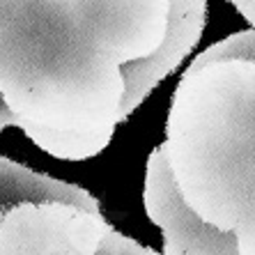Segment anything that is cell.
Returning a JSON list of instances; mask_svg holds the SVG:
<instances>
[{
    "mask_svg": "<svg viewBox=\"0 0 255 255\" xmlns=\"http://www.w3.org/2000/svg\"><path fill=\"white\" fill-rule=\"evenodd\" d=\"M97 255H161L156 251L147 249V246H140L133 239L120 235V232H111L99 246V253Z\"/></svg>",
    "mask_w": 255,
    "mask_h": 255,
    "instance_id": "7",
    "label": "cell"
},
{
    "mask_svg": "<svg viewBox=\"0 0 255 255\" xmlns=\"http://www.w3.org/2000/svg\"><path fill=\"white\" fill-rule=\"evenodd\" d=\"M235 9L255 28V0H235Z\"/></svg>",
    "mask_w": 255,
    "mask_h": 255,
    "instance_id": "8",
    "label": "cell"
},
{
    "mask_svg": "<svg viewBox=\"0 0 255 255\" xmlns=\"http://www.w3.org/2000/svg\"><path fill=\"white\" fill-rule=\"evenodd\" d=\"M145 212L163 232V255H242L239 237L202 221L184 202L168 159V145L147 156L145 170Z\"/></svg>",
    "mask_w": 255,
    "mask_h": 255,
    "instance_id": "3",
    "label": "cell"
},
{
    "mask_svg": "<svg viewBox=\"0 0 255 255\" xmlns=\"http://www.w3.org/2000/svg\"><path fill=\"white\" fill-rule=\"evenodd\" d=\"M113 232L101 212L65 202L0 207V255H97Z\"/></svg>",
    "mask_w": 255,
    "mask_h": 255,
    "instance_id": "2",
    "label": "cell"
},
{
    "mask_svg": "<svg viewBox=\"0 0 255 255\" xmlns=\"http://www.w3.org/2000/svg\"><path fill=\"white\" fill-rule=\"evenodd\" d=\"M5 127H16V118L7 111L5 104H2V99H0V131L5 129Z\"/></svg>",
    "mask_w": 255,
    "mask_h": 255,
    "instance_id": "9",
    "label": "cell"
},
{
    "mask_svg": "<svg viewBox=\"0 0 255 255\" xmlns=\"http://www.w3.org/2000/svg\"><path fill=\"white\" fill-rule=\"evenodd\" d=\"M168 28L161 46L152 55L122 67L125 97L120 104V125L129 118L142 101L152 95V90L170 76L184 58L193 51L202 37L207 23V2L205 0H168Z\"/></svg>",
    "mask_w": 255,
    "mask_h": 255,
    "instance_id": "4",
    "label": "cell"
},
{
    "mask_svg": "<svg viewBox=\"0 0 255 255\" xmlns=\"http://www.w3.org/2000/svg\"><path fill=\"white\" fill-rule=\"evenodd\" d=\"M21 202H65L88 212H101L99 200L90 191L0 156V207H12Z\"/></svg>",
    "mask_w": 255,
    "mask_h": 255,
    "instance_id": "5",
    "label": "cell"
},
{
    "mask_svg": "<svg viewBox=\"0 0 255 255\" xmlns=\"http://www.w3.org/2000/svg\"><path fill=\"white\" fill-rule=\"evenodd\" d=\"M223 62H253L255 65V30H242L230 35L228 39L212 44L191 62L186 74L193 76L196 71L207 69L212 65H223Z\"/></svg>",
    "mask_w": 255,
    "mask_h": 255,
    "instance_id": "6",
    "label": "cell"
},
{
    "mask_svg": "<svg viewBox=\"0 0 255 255\" xmlns=\"http://www.w3.org/2000/svg\"><path fill=\"white\" fill-rule=\"evenodd\" d=\"M168 0H0V99L46 154L85 161L108 147L125 97L122 67L147 58Z\"/></svg>",
    "mask_w": 255,
    "mask_h": 255,
    "instance_id": "1",
    "label": "cell"
}]
</instances>
